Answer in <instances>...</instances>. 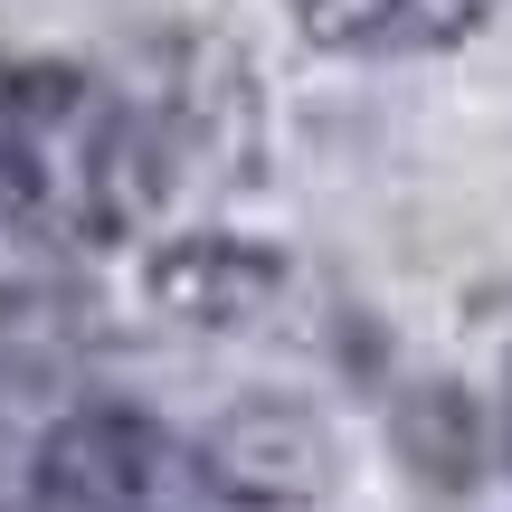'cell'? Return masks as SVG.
<instances>
[{
	"label": "cell",
	"instance_id": "6da1fadb",
	"mask_svg": "<svg viewBox=\"0 0 512 512\" xmlns=\"http://www.w3.org/2000/svg\"><path fill=\"white\" fill-rule=\"evenodd\" d=\"M152 133L114 86L76 67L0 76V219L57 247H105L152 209Z\"/></svg>",
	"mask_w": 512,
	"mask_h": 512
},
{
	"label": "cell",
	"instance_id": "7a4b0ae2",
	"mask_svg": "<svg viewBox=\"0 0 512 512\" xmlns=\"http://www.w3.org/2000/svg\"><path fill=\"white\" fill-rule=\"evenodd\" d=\"M38 494L48 512H181L190 465L133 408H86L38 446Z\"/></svg>",
	"mask_w": 512,
	"mask_h": 512
},
{
	"label": "cell",
	"instance_id": "3957f363",
	"mask_svg": "<svg viewBox=\"0 0 512 512\" xmlns=\"http://www.w3.org/2000/svg\"><path fill=\"white\" fill-rule=\"evenodd\" d=\"M313 48H342V57H427V48H456L494 19V0H294Z\"/></svg>",
	"mask_w": 512,
	"mask_h": 512
},
{
	"label": "cell",
	"instance_id": "277c9868",
	"mask_svg": "<svg viewBox=\"0 0 512 512\" xmlns=\"http://www.w3.org/2000/svg\"><path fill=\"white\" fill-rule=\"evenodd\" d=\"M266 285H275V266H266V256H247V247H219V238H200V247H171L162 266H152V294H162L171 313H190V323H238V313H247Z\"/></svg>",
	"mask_w": 512,
	"mask_h": 512
}]
</instances>
